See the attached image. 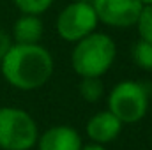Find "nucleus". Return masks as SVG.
<instances>
[{"label":"nucleus","mask_w":152,"mask_h":150,"mask_svg":"<svg viewBox=\"0 0 152 150\" xmlns=\"http://www.w3.org/2000/svg\"><path fill=\"white\" fill-rule=\"evenodd\" d=\"M104 94V85L101 78H81L80 81V95L87 103H97L101 101Z\"/></svg>","instance_id":"10"},{"label":"nucleus","mask_w":152,"mask_h":150,"mask_svg":"<svg viewBox=\"0 0 152 150\" xmlns=\"http://www.w3.org/2000/svg\"><path fill=\"white\" fill-rule=\"evenodd\" d=\"M133 60L140 69L152 71V42L138 39L133 46Z\"/></svg>","instance_id":"11"},{"label":"nucleus","mask_w":152,"mask_h":150,"mask_svg":"<svg viewBox=\"0 0 152 150\" xmlns=\"http://www.w3.org/2000/svg\"><path fill=\"white\" fill-rule=\"evenodd\" d=\"M12 46V39H11V34H7L5 30L0 28V60L5 57V53L9 51V48Z\"/></svg>","instance_id":"14"},{"label":"nucleus","mask_w":152,"mask_h":150,"mask_svg":"<svg viewBox=\"0 0 152 150\" xmlns=\"http://www.w3.org/2000/svg\"><path fill=\"white\" fill-rule=\"evenodd\" d=\"M81 150H108L106 145H99V143H88V145H83Z\"/></svg>","instance_id":"15"},{"label":"nucleus","mask_w":152,"mask_h":150,"mask_svg":"<svg viewBox=\"0 0 152 150\" xmlns=\"http://www.w3.org/2000/svg\"><path fill=\"white\" fill-rule=\"evenodd\" d=\"M151 104L149 87L136 79L118 81L108 94V111L122 124H136L145 118Z\"/></svg>","instance_id":"3"},{"label":"nucleus","mask_w":152,"mask_h":150,"mask_svg":"<svg viewBox=\"0 0 152 150\" xmlns=\"http://www.w3.org/2000/svg\"><path fill=\"white\" fill-rule=\"evenodd\" d=\"M37 122L28 111L16 106L0 108V149L32 150L37 143Z\"/></svg>","instance_id":"4"},{"label":"nucleus","mask_w":152,"mask_h":150,"mask_svg":"<svg viewBox=\"0 0 152 150\" xmlns=\"http://www.w3.org/2000/svg\"><path fill=\"white\" fill-rule=\"evenodd\" d=\"M37 150H81L83 141L80 133L71 125H51L39 134Z\"/></svg>","instance_id":"8"},{"label":"nucleus","mask_w":152,"mask_h":150,"mask_svg":"<svg viewBox=\"0 0 152 150\" xmlns=\"http://www.w3.org/2000/svg\"><path fill=\"white\" fill-rule=\"evenodd\" d=\"M0 71L12 88L32 92L50 81L55 62L51 53L41 44H12L0 60Z\"/></svg>","instance_id":"1"},{"label":"nucleus","mask_w":152,"mask_h":150,"mask_svg":"<svg viewBox=\"0 0 152 150\" xmlns=\"http://www.w3.org/2000/svg\"><path fill=\"white\" fill-rule=\"evenodd\" d=\"M44 36V25L41 16L34 14H21L11 30L12 44H39Z\"/></svg>","instance_id":"9"},{"label":"nucleus","mask_w":152,"mask_h":150,"mask_svg":"<svg viewBox=\"0 0 152 150\" xmlns=\"http://www.w3.org/2000/svg\"><path fill=\"white\" fill-rule=\"evenodd\" d=\"M142 5H152V0H140Z\"/></svg>","instance_id":"16"},{"label":"nucleus","mask_w":152,"mask_h":150,"mask_svg":"<svg viewBox=\"0 0 152 150\" xmlns=\"http://www.w3.org/2000/svg\"><path fill=\"white\" fill-rule=\"evenodd\" d=\"M55 0H12L14 7L21 12V14H34V16H41L44 14Z\"/></svg>","instance_id":"12"},{"label":"nucleus","mask_w":152,"mask_h":150,"mask_svg":"<svg viewBox=\"0 0 152 150\" xmlns=\"http://www.w3.org/2000/svg\"><path fill=\"white\" fill-rule=\"evenodd\" d=\"M122 122L115 117L113 113L106 111H97L87 120L85 125V133L90 138L92 143H99V145H108L118 138V134L122 133Z\"/></svg>","instance_id":"7"},{"label":"nucleus","mask_w":152,"mask_h":150,"mask_svg":"<svg viewBox=\"0 0 152 150\" xmlns=\"http://www.w3.org/2000/svg\"><path fill=\"white\" fill-rule=\"evenodd\" d=\"M97 25H99V20L92 7V2L75 0L58 12L55 21V30L62 41L75 44L80 39L96 32Z\"/></svg>","instance_id":"5"},{"label":"nucleus","mask_w":152,"mask_h":150,"mask_svg":"<svg viewBox=\"0 0 152 150\" xmlns=\"http://www.w3.org/2000/svg\"><path fill=\"white\" fill-rule=\"evenodd\" d=\"M80 2H92V0H80Z\"/></svg>","instance_id":"17"},{"label":"nucleus","mask_w":152,"mask_h":150,"mask_svg":"<svg viewBox=\"0 0 152 150\" xmlns=\"http://www.w3.org/2000/svg\"><path fill=\"white\" fill-rule=\"evenodd\" d=\"M151 101H152V90H151Z\"/></svg>","instance_id":"18"},{"label":"nucleus","mask_w":152,"mask_h":150,"mask_svg":"<svg viewBox=\"0 0 152 150\" xmlns=\"http://www.w3.org/2000/svg\"><path fill=\"white\" fill-rule=\"evenodd\" d=\"M117 44L104 32H92L75 42L71 51V67L80 78H103L115 62Z\"/></svg>","instance_id":"2"},{"label":"nucleus","mask_w":152,"mask_h":150,"mask_svg":"<svg viewBox=\"0 0 152 150\" xmlns=\"http://www.w3.org/2000/svg\"><path fill=\"white\" fill-rule=\"evenodd\" d=\"M134 27L138 28V36L142 41L152 42V5H143L142 12L134 23Z\"/></svg>","instance_id":"13"},{"label":"nucleus","mask_w":152,"mask_h":150,"mask_svg":"<svg viewBox=\"0 0 152 150\" xmlns=\"http://www.w3.org/2000/svg\"><path fill=\"white\" fill-rule=\"evenodd\" d=\"M99 23L113 28H129L142 12L140 0H92Z\"/></svg>","instance_id":"6"}]
</instances>
